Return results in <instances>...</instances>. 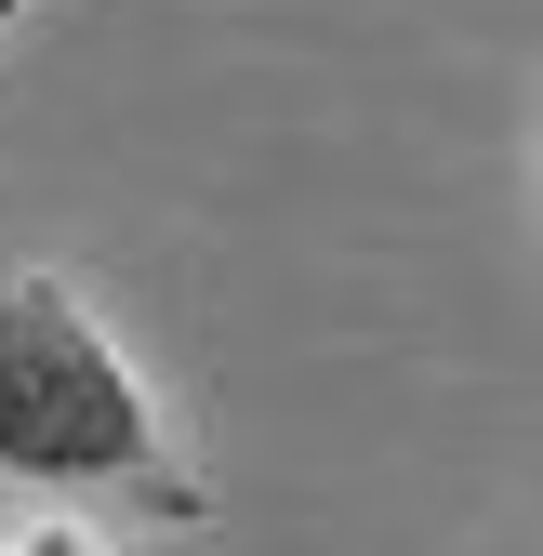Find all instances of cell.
<instances>
[{
	"label": "cell",
	"mask_w": 543,
	"mask_h": 556,
	"mask_svg": "<svg viewBox=\"0 0 543 556\" xmlns=\"http://www.w3.org/2000/svg\"><path fill=\"white\" fill-rule=\"evenodd\" d=\"M0 477L27 491H147L160 477V410L66 278L0 292Z\"/></svg>",
	"instance_id": "6da1fadb"
},
{
	"label": "cell",
	"mask_w": 543,
	"mask_h": 556,
	"mask_svg": "<svg viewBox=\"0 0 543 556\" xmlns=\"http://www.w3.org/2000/svg\"><path fill=\"white\" fill-rule=\"evenodd\" d=\"M0 556H119V543H93V530H27V543H0Z\"/></svg>",
	"instance_id": "7a4b0ae2"
}]
</instances>
